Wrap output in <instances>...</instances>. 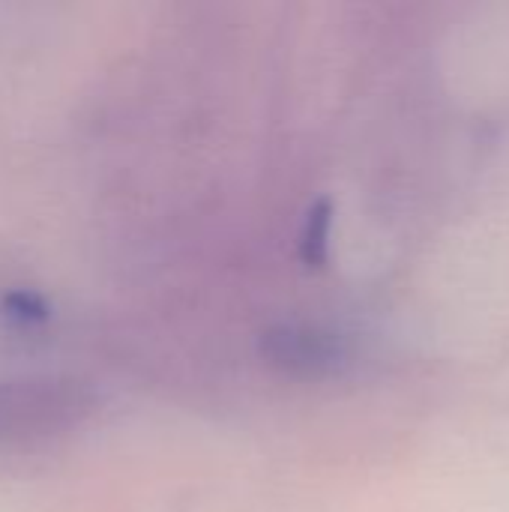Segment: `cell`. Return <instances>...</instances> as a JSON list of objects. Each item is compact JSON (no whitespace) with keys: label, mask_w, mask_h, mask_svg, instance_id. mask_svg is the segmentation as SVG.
<instances>
[{"label":"cell","mask_w":509,"mask_h":512,"mask_svg":"<svg viewBox=\"0 0 509 512\" xmlns=\"http://www.w3.org/2000/svg\"><path fill=\"white\" fill-rule=\"evenodd\" d=\"M0 315L12 327H42L51 318V306L39 291L15 288L0 297Z\"/></svg>","instance_id":"cell-3"},{"label":"cell","mask_w":509,"mask_h":512,"mask_svg":"<svg viewBox=\"0 0 509 512\" xmlns=\"http://www.w3.org/2000/svg\"><path fill=\"white\" fill-rule=\"evenodd\" d=\"M330 234H333V201L318 198V201L309 204L306 219L300 225V240H297V255L309 270L327 264V258H330Z\"/></svg>","instance_id":"cell-2"},{"label":"cell","mask_w":509,"mask_h":512,"mask_svg":"<svg viewBox=\"0 0 509 512\" xmlns=\"http://www.w3.org/2000/svg\"><path fill=\"white\" fill-rule=\"evenodd\" d=\"M264 354L270 363L300 372V375H321L342 363V342L324 330L300 327V324H279L270 327L261 339Z\"/></svg>","instance_id":"cell-1"}]
</instances>
